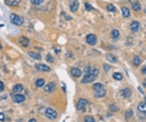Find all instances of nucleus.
I'll return each instance as SVG.
<instances>
[{
	"mask_svg": "<svg viewBox=\"0 0 146 122\" xmlns=\"http://www.w3.org/2000/svg\"><path fill=\"white\" fill-rule=\"evenodd\" d=\"M134 116V112H132V110H127L126 112H125V117L126 118H131Z\"/></svg>",
	"mask_w": 146,
	"mask_h": 122,
	"instance_id": "bb28decb",
	"label": "nucleus"
},
{
	"mask_svg": "<svg viewBox=\"0 0 146 122\" xmlns=\"http://www.w3.org/2000/svg\"><path fill=\"white\" fill-rule=\"evenodd\" d=\"M23 90H24L23 85H21V84H17V85L14 86V89H13V93H20Z\"/></svg>",
	"mask_w": 146,
	"mask_h": 122,
	"instance_id": "ddd939ff",
	"label": "nucleus"
},
{
	"mask_svg": "<svg viewBox=\"0 0 146 122\" xmlns=\"http://www.w3.org/2000/svg\"><path fill=\"white\" fill-rule=\"evenodd\" d=\"M96 41H97V39H96V36H95L94 34H89V35L86 36V43H87L89 45H95Z\"/></svg>",
	"mask_w": 146,
	"mask_h": 122,
	"instance_id": "0eeeda50",
	"label": "nucleus"
},
{
	"mask_svg": "<svg viewBox=\"0 0 146 122\" xmlns=\"http://www.w3.org/2000/svg\"><path fill=\"white\" fill-rule=\"evenodd\" d=\"M55 87H56V85L54 82H49L48 85H45V91L46 92H52V91H55Z\"/></svg>",
	"mask_w": 146,
	"mask_h": 122,
	"instance_id": "f8f14e48",
	"label": "nucleus"
},
{
	"mask_svg": "<svg viewBox=\"0 0 146 122\" xmlns=\"http://www.w3.org/2000/svg\"><path fill=\"white\" fill-rule=\"evenodd\" d=\"M113 77H114L115 80H119V81H120V80H122V75H121L120 72H115V74L113 75Z\"/></svg>",
	"mask_w": 146,
	"mask_h": 122,
	"instance_id": "c756f323",
	"label": "nucleus"
},
{
	"mask_svg": "<svg viewBox=\"0 0 146 122\" xmlns=\"http://www.w3.org/2000/svg\"><path fill=\"white\" fill-rule=\"evenodd\" d=\"M84 121H85V122H95V121H94V118L91 117V116H86V117L84 118Z\"/></svg>",
	"mask_w": 146,
	"mask_h": 122,
	"instance_id": "2f4dec72",
	"label": "nucleus"
},
{
	"mask_svg": "<svg viewBox=\"0 0 146 122\" xmlns=\"http://www.w3.org/2000/svg\"><path fill=\"white\" fill-rule=\"evenodd\" d=\"M93 89H94V91H99V90L104 89V86H102L101 84H94V85H93Z\"/></svg>",
	"mask_w": 146,
	"mask_h": 122,
	"instance_id": "a878e982",
	"label": "nucleus"
},
{
	"mask_svg": "<svg viewBox=\"0 0 146 122\" xmlns=\"http://www.w3.org/2000/svg\"><path fill=\"white\" fill-rule=\"evenodd\" d=\"M85 74L87 75H94V76H97L99 75V69L95 67V66H86L85 67Z\"/></svg>",
	"mask_w": 146,
	"mask_h": 122,
	"instance_id": "7ed1b4c3",
	"label": "nucleus"
},
{
	"mask_svg": "<svg viewBox=\"0 0 146 122\" xmlns=\"http://www.w3.org/2000/svg\"><path fill=\"white\" fill-rule=\"evenodd\" d=\"M137 108H139V111H141L142 113H145L146 112V105H145V102L142 101V102H140L139 105H137Z\"/></svg>",
	"mask_w": 146,
	"mask_h": 122,
	"instance_id": "4be33fe9",
	"label": "nucleus"
},
{
	"mask_svg": "<svg viewBox=\"0 0 146 122\" xmlns=\"http://www.w3.org/2000/svg\"><path fill=\"white\" fill-rule=\"evenodd\" d=\"M131 5H132V9L135 11H140L141 10V5L137 3V1H131Z\"/></svg>",
	"mask_w": 146,
	"mask_h": 122,
	"instance_id": "5701e85b",
	"label": "nucleus"
},
{
	"mask_svg": "<svg viewBox=\"0 0 146 122\" xmlns=\"http://www.w3.org/2000/svg\"><path fill=\"white\" fill-rule=\"evenodd\" d=\"M121 13H122V16H124V17H129V16H130V10L127 9L126 6H122V8H121Z\"/></svg>",
	"mask_w": 146,
	"mask_h": 122,
	"instance_id": "6ab92c4d",
	"label": "nucleus"
},
{
	"mask_svg": "<svg viewBox=\"0 0 146 122\" xmlns=\"http://www.w3.org/2000/svg\"><path fill=\"white\" fill-rule=\"evenodd\" d=\"M10 21H11L14 25H16V26H21V25L24 24L23 17L19 16V15H16V14H11V16H10Z\"/></svg>",
	"mask_w": 146,
	"mask_h": 122,
	"instance_id": "f257e3e1",
	"label": "nucleus"
},
{
	"mask_svg": "<svg viewBox=\"0 0 146 122\" xmlns=\"http://www.w3.org/2000/svg\"><path fill=\"white\" fill-rule=\"evenodd\" d=\"M139 91H140V93H141V95H145V91H144V87H142V86H140V87H139Z\"/></svg>",
	"mask_w": 146,
	"mask_h": 122,
	"instance_id": "c9c22d12",
	"label": "nucleus"
},
{
	"mask_svg": "<svg viewBox=\"0 0 146 122\" xmlns=\"http://www.w3.org/2000/svg\"><path fill=\"white\" fill-rule=\"evenodd\" d=\"M5 3L9 6H17L20 3V0H5Z\"/></svg>",
	"mask_w": 146,
	"mask_h": 122,
	"instance_id": "dca6fc26",
	"label": "nucleus"
},
{
	"mask_svg": "<svg viewBox=\"0 0 146 122\" xmlns=\"http://www.w3.org/2000/svg\"><path fill=\"white\" fill-rule=\"evenodd\" d=\"M0 121H5V115L0 112Z\"/></svg>",
	"mask_w": 146,
	"mask_h": 122,
	"instance_id": "f704fd0d",
	"label": "nucleus"
},
{
	"mask_svg": "<svg viewBox=\"0 0 146 122\" xmlns=\"http://www.w3.org/2000/svg\"><path fill=\"white\" fill-rule=\"evenodd\" d=\"M121 96L125 97V98L130 97V96H131V90H130V89H124V90L121 91Z\"/></svg>",
	"mask_w": 146,
	"mask_h": 122,
	"instance_id": "f3484780",
	"label": "nucleus"
},
{
	"mask_svg": "<svg viewBox=\"0 0 146 122\" xmlns=\"http://www.w3.org/2000/svg\"><path fill=\"white\" fill-rule=\"evenodd\" d=\"M69 4H70V10L72 13L78 11V9H79V1L78 0H69Z\"/></svg>",
	"mask_w": 146,
	"mask_h": 122,
	"instance_id": "6e6552de",
	"label": "nucleus"
},
{
	"mask_svg": "<svg viewBox=\"0 0 146 122\" xmlns=\"http://www.w3.org/2000/svg\"><path fill=\"white\" fill-rule=\"evenodd\" d=\"M86 105H87V101L85 98H80V100H78V102H76V108L79 111H84Z\"/></svg>",
	"mask_w": 146,
	"mask_h": 122,
	"instance_id": "39448f33",
	"label": "nucleus"
},
{
	"mask_svg": "<svg viewBox=\"0 0 146 122\" xmlns=\"http://www.w3.org/2000/svg\"><path fill=\"white\" fill-rule=\"evenodd\" d=\"M106 9H107L109 11H111V13H115V11H116V9H115V6H114L113 4H107Z\"/></svg>",
	"mask_w": 146,
	"mask_h": 122,
	"instance_id": "cd10ccee",
	"label": "nucleus"
},
{
	"mask_svg": "<svg viewBox=\"0 0 146 122\" xmlns=\"http://www.w3.org/2000/svg\"><path fill=\"white\" fill-rule=\"evenodd\" d=\"M130 29H131L132 32H137L139 29H140V24H139V21H132V23L130 24Z\"/></svg>",
	"mask_w": 146,
	"mask_h": 122,
	"instance_id": "9b49d317",
	"label": "nucleus"
},
{
	"mask_svg": "<svg viewBox=\"0 0 146 122\" xmlns=\"http://www.w3.org/2000/svg\"><path fill=\"white\" fill-rule=\"evenodd\" d=\"M35 69L38 70V71H43V72H49V71H51L48 65H43V64H35Z\"/></svg>",
	"mask_w": 146,
	"mask_h": 122,
	"instance_id": "1a4fd4ad",
	"label": "nucleus"
},
{
	"mask_svg": "<svg viewBox=\"0 0 146 122\" xmlns=\"http://www.w3.org/2000/svg\"><path fill=\"white\" fill-rule=\"evenodd\" d=\"M32 5H41L44 3V0H30Z\"/></svg>",
	"mask_w": 146,
	"mask_h": 122,
	"instance_id": "c85d7f7f",
	"label": "nucleus"
},
{
	"mask_svg": "<svg viewBox=\"0 0 146 122\" xmlns=\"http://www.w3.org/2000/svg\"><path fill=\"white\" fill-rule=\"evenodd\" d=\"M141 74H142V75H145V74H146V69H145V67H142V70H141Z\"/></svg>",
	"mask_w": 146,
	"mask_h": 122,
	"instance_id": "58836bf2",
	"label": "nucleus"
},
{
	"mask_svg": "<svg viewBox=\"0 0 146 122\" xmlns=\"http://www.w3.org/2000/svg\"><path fill=\"white\" fill-rule=\"evenodd\" d=\"M85 9H86V10H89V11H93V10H94V8L91 6L89 3H86V4H85Z\"/></svg>",
	"mask_w": 146,
	"mask_h": 122,
	"instance_id": "473e14b6",
	"label": "nucleus"
},
{
	"mask_svg": "<svg viewBox=\"0 0 146 122\" xmlns=\"http://www.w3.org/2000/svg\"><path fill=\"white\" fill-rule=\"evenodd\" d=\"M28 54H29V56H31L35 60H40L41 59V55L38 54V52H35V51H28Z\"/></svg>",
	"mask_w": 146,
	"mask_h": 122,
	"instance_id": "a211bd4d",
	"label": "nucleus"
},
{
	"mask_svg": "<svg viewBox=\"0 0 146 122\" xmlns=\"http://www.w3.org/2000/svg\"><path fill=\"white\" fill-rule=\"evenodd\" d=\"M0 91H4V84L0 81Z\"/></svg>",
	"mask_w": 146,
	"mask_h": 122,
	"instance_id": "4c0bfd02",
	"label": "nucleus"
},
{
	"mask_svg": "<svg viewBox=\"0 0 146 122\" xmlns=\"http://www.w3.org/2000/svg\"><path fill=\"white\" fill-rule=\"evenodd\" d=\"M106 60L110 61V62H113V64L117 62V57L114 56V55H111V54H106Z\"/></svg>",
	"mask_w": 146,
	"mask_h": 122,
	"instance_id": "2eb2a0df",
	"label": "nucleus"
},
{
	"mask_svg": "<svg viewBox=\"0 0 146 122\" xmlns=\"http://www.w3.org/2000/svg\"><path fill=\"white\" fill-rule=\"evenodd\" d=\"M110 110H111L113 112H115V111H117L119 108H117V106H116V105H111V106H110Z\"/></svg>",
	"mask_w": 146,
	"mask_h": 122,
	"instance_id": "72a5a7b5",
	"label": "nucleus"
},
{
	"mask_svg": "<svg viewBox=\"0 0 146 122\" xmlns=\"http://www.w3.org/2000/svg\"><path fill=\"white\" fill-rule=\"evenodd\" d=\"M13 101L15 104H21L25 101V96L21 93H13Z\"/></svg>",
	"mask_w": 146,
	"mask_h": 122,
	"instance_id": "20e7f679",
	"label": "nucleus"
},
{
	"mask_svg": "<svg viewBox=\"0 0 146 122\" xmlns=\"http://www.w3.org/2000/svg\"><path fill=\"white\" fill-rule=\"evenodd\" d=\"M28 122H38V121H36V120H35V118H31V120H29V121H28Z\"/></svg>",
	"mask_w": 146,
	"mask_h": 122,
	"instance_id": "ea45409f",
	"label": "nucleus"
},
{
	"mask_svg": "<svg viewBox=\"0 0 146 122\" xmlns=\"http://www.w3.org/2000/svg\"><path fill=\"white\" fill-rule=\"evenodd\" d=\"M111 37H113L114 40H117V39L120 37V31H119L117 29H114V30L111 31Z\"/></svg>",
	"mask_w": 146,
	"mask_h": 122,
	"instance_id": "aec40b11",
	"label": "nucleus"
},
{
	"mask_svg": "<svg viewBox=\"0 0 146 122\" xmlns=\"http://www.w3.org/2000/svg\"><path fill=\"white\" fill-rule=\"evenodd\" d=\"M105 93H106L105 89H101L99 91H95V97H102V96H105Z\"/></svg>",
	"mask_w": 146,
	"mask_h": 122,
	"instance_id": "b1692460",
	"label": "nucleus"
},
{
	"mask_svg": "<svg viewBox=\"0 0 146 122\" xmlns=\"http://www.w3.org/2000/svg\"><path fill=\"white\" fill-rule=\"evenodd\" d=\"M95 78H96V76H94V75H85L84 77H82V80H81V82L82 84H90V82H93V81H95Z\"/></svg>",
	"mask_w": 146,
	"mask_h": 122,
	"instance_id": "423d86ee",
	"label": "nucleus"
},
{
	"mask_svg": "<svg viewBox=\"0 0 146 122\" xmlns=\"http://www.w3.org/2000/svg\"><path fill=\"white\" fill-rule=\"evenodd\" d=\"M45 59H46V61H49V62H54V57H52L50 54H48Z\"/></svg>",
	"mask_w": 146,
	"mask_h": 122,
	"instance_id": "7c9ffc66",
	"label": "nucleus"
},
{
	"mask_svg": "<svg viewBox=\"0 0 146 122\" xmlns=\"http://www.w3.org/2000/svg\"><path fill=\"white\" fill-rule=\"evenodd\" d=\"M19 41H20V44H21L23 46H29V45H30V40H29L28 37L21 36V37L19 39Z\"/></svg>",
	"mask_w": 146,
	"mask_h": 122,
	"instance_id": "4468645a",
	"label": "nucleus"
},
{
	"mask_svg": "<svg viewBox=\"0 0 146 122\" xmlns=\"http://www.w3.org/2000/svg\"><path fill=\"white\" fill-rule=\"evenodd\" d=\"M1 47H3V46H1V44H0V50H1Z\"/></svg>",
	"mask_w": 146,
	"mask_h": 122,
	"instance_id": "a19ab883",
	"label": "nucleus"
},
{
	"mask_svg": "<svg viewBox=\"0 0 146 122\" xmlns=\"http://www.w3.org/2000/svg\"><path fill=\"white\" fill-rule=\"evenodd\" d=\"M140 62H141L140 57H139V56H134V59H132V64H134L135 66H139V65H140Z\"/></svg>",
	"mask_w": 146,
	"mask_h": 122,
	"instance_id": "393cba45",
	"label": "nucleus"
},
{
	"mask_svg": "<svg viewBox=\"0 0 146 122\" xmlns=\"http://www.w3.org/2000/svg\"><path fill=\"white\" fill-rule=\"evenodd\" d=\"M104 70H105V71H109V70H110V66L106 65V64H104Z\"/></svg>",
	"mask_w": 146,
	"mask_h": 122,
	"instance_id": "e433bc0d",
	"label": "nucleus"
},
{
	"mask_svg": "<svg viewBox=\"0 0 146 122\" xmlns=\"http://www.w3.org/2000/svg\"><path fill=\"white\" fill-rule=\"evenodd\" d=\"M35 85H36V87H43L45 85V80L44 78H38L35 81Z\"/></svg>",
	"mask_w": 146,
	"mask_h": 122,
	"instance_id": "412c9836",
	"label": "nucleus"
},
{
	"mask_svg": "<svg viewBox=\"0 0 146 122\" xmlns=\"http://www.w3.org/2000/svg\"><path fill=\"white\" fill-rule=\"evenodd\" d=\"M45 116L48 117V118H50V120H55L56 117H58V112L54 110V108H46L45 110Z\"/></svg>",
	"mask_w": 146,
	"mask_h": 122,
	"instance_id": "f03ea898",
	"label": "nucleus"
},
{
	"mask_svg": "<svg viewBox=\"0 0 146 122\" xmlns=\"http://www.w3.org/2000/svg\"><path fill=\"white\" fill-rule=\"evenodd\" d=\"M70 74H71V76H74V77H80L81 74H82V71H81L79 67H71Z\"/></svg>",
	"mask_w": 146,
	"mask_h": 122,
	"instance_id": "9d476101",
	"label": "nucleus"
}]
</instances>
